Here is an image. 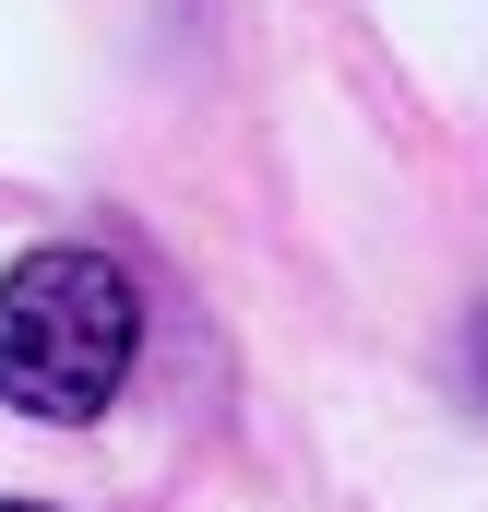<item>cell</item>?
<instances>
[{
    "instance_id": "obj_1",
    "label": "cell",
    "mask_w": 488,
    "mask_h": 512,
    "mask_svg": "<svg viewBox=\"0 0 488 512\" xmlns=\"http://www.w3.org/2000/svg\"><path fill=\"white\" fill-rule=\"evenodd\" d=\"M143 358V298L108 251H24L0 274V393L24 417H108V393Z\"/></svg>"
},
{
    "instance_id": "obj_3",
    "label": "cell",
    "mask_w": 488,
    "mask_h": 512,
    "mask_svg": "<svg viewBox=\"0 0 488 512\" xmlns=\"http://www.w3.org/2000/svg\"><path fill=\"white\" fill-rule=\"evenodd\" d=\"M0 512H36V501H0Z\"/></svg>"
},
{
    "instance_id": "obj_2",
    "label": "cell",
    "mask_w": 488,
    "mask_h": 512,
    "mask_svg": "<svg viewBox=\"0 0 488 512\" xmlns=\"http://www.w3.org/2000/svg\"><path fill=\"white\" fill-rule=\"evenodd\" d=\"M465 370H477V393H488V322H477V346H465Z\"/></svg>"
}]
</instances>
